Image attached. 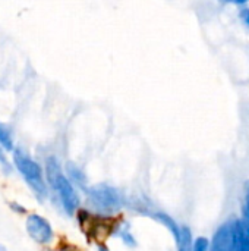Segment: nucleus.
Returning <instances> with one entry per match:
<instances>
[{"label":"nucleus","instance_id":"nucleus-8","mask_svg":"<svg viewBox=\"0 0 249 251\" xmlns=\"http://www.w3.org/2000/svg\"><path fill=\"white\" fill-rule=\"evenodd\" d=\"M112 232H113V235H114L116 238H119L126 247H129V249L136 247V244H138V243H136V238H135V235L132 234L131 225H129L128 222H125V221L117 222L116 225L112 226Z\"/></svg>","mask_w":249,"mask_h":251},{"label":"nucleus","instance_id":"nucleus-5","mask_svg":"<svg viewBox=\"0 0 249 251\" xmlns=\"http://www.w3.org/2000/svg\"><path fill=\"white\" fill-rule=\"evenodd\" d=\"M208 251H233V229L232 221L220 225L213 235Z\"/></svg>","mask_w":249,"mask_h":251},{"label":"nucleus","instance_id":"nucleus-10","mask_svg":"<svg viewBox=\"0 0 249 251\" xmlns=\"http://www.w3.org/2000/svg\"><path fill=\"white\" fill-rule=\"evenodd\" d=\"M0 146L6 151H13L15 150V143H13V135L4 124L0 122Z\"/></svg>","mask_w":249,"mask_h":251},{"label":"nucleus","instance_id":"nucleus-2","mask_svg":"<svg viewBox=\"0 0 249 251\" xmlns=\"http://www.w3.org/2000/svg\"><path fill=\"white\" fill-rule=\"evenodd\" d=\"M13 163H15L16 171L23 178V181L34 191L35 197L40 201L45 200L48 196V191H47V184L43 175V168L23 149L13 150Z\"/></svg>","mask_w":249,"mask_h":251},{"label":"nucleus","instance_id":"nucleus-15","mask_svg":"<svg viewBox=\"0 0 249 251\" xmlns=\"http://www.w3.org/2000/svg\"><path fill=\"white\" fill-rule=\"evenodd\" d=\"M225 1L230 4H236V6H245L247 3H249V0H225Z\"/></svg>","mask_w":249,"mask_h":251},{"label":"nucleus","instance_id":"nucleus-13","mask_svg":"<svg viewBox=\"0 0 249 251\" xmlns=\"http://www.w3.org/2000/svg\"><path fill=\"white\" fill-rule=\"evenodd\" d=\"M210 249V241L205 237H200L194 241L192 251H208Z\"/></svg>","mask_w":249,"mask_h":251},{"label":"nucleus","instance_id":"nucleus-18","mask_svg":"<svg viewBox=\"0 0 249 251\" xmlns=\"http://www.w3.org/2000/svg\"><path fill=\"white\" fill-rule=\"evenodd\" d=\"M97 251H110V250H109V247H107V246H104V244H100V246L97 247Z\"/></svg>","mask_w":249,"mask_h":251},{"label":"nucleus","instance_id":"nucleus-16","mask_svg":"<svg viewBox=\"0 0 249 251\" xmlns=\"http://www.w3.org/2000/svg\"><path fill=\"white\" fill-rule=\"evenodd\" d=\"M4 151H6V150L0 146V163H1V165H7V159H6Z\"/></svg>","mask_w":249,"mask_h":251},{"label":"nucleus","instance_id":"nucleus-7","mask_svg":"<svg viewBox=\"0 0 249 251\" xmlns=\"http://www.w3.org/2000/svg\"><path fill=\"white\" fill-rule=\"evenodd\" d=\"M156 222H158L160 225H163L170 234H172V237L175 238V243H176V246L181 243V237H182V226H179L178 225V222L172 218V216H169L167 213H163V212H153V213H148Z\"/></svg>","mask_w":249,"mask_h":251},{"label":"nucleus","instance_id":"nucleus-17","mask_svg":"<svg viewBox=\"0 0 249 251\" xmlns=\"http://www.w3.org/2000/svg\"><path fill=\"white\" fill-rule=\"evenodd\" d=\"M10 207H12L16 213H25V212H26L22 206H16V203H10Z\"/></svg>","mask_w":249,"mask_h":251},{"label":"nucleus","instance_id":"nucleus-12","mask_svg":"<svg viewBox=\"0 0 249 251\" xmlns=\"http://www.w3.org/2000/svg\"><path fill=\"white\" fill-rule=\"evenodd\" d=\"M244 224L249 231V181L245 185V201H244Z\"/></svg>","mask_w":249,"mask_h":251},{"label":"nucleus","instance_id":"nucleus-11","mask_svg":"<svg viewBox=\"0 0 249 251\" xmlns=\"http://www.w3.org/2000/svg\"><path fill=\"white\" fill-rule=\"evenodd\" d=\"M178 251H192L194 247V238H192V232L188 226H182V237H181V243L176 246Z\"/></svg>","mask_w":249,"mask_h":251},{"label":"nucleus","instance_id":"nucleus-1","mask_svg":"<svg viewBox=\"0 0 249 251\" xmlns=\"http://www.w3.org/2000/svg\"><path fill=\"white\" fill-rule=\"evenodd\" d=\"M45 175H47V181H48L50 187L56 191L63 210L69 216L75 215V212L79 209V204H81L79 196H78L72 181L68 178V175L63 174V171L54 156H50L45 160Z\"/></svg>","mask_w":249,"mask_h":251},{"label":"nucleus","instance_id":"nucleus-3","mask_svg":"<svg viewBox=\"0 0 249 251\" xmlns=\"http://www.w3.org/2000/svg\"><path fill=\"white\" fill-rule=\"evenodd\" d=\"M87 201L97 216H114L123 207L120 191L107 184H97L87 188Z\"/></svg>","mask_w":249,"mask_h":251},{"label":"nucleus","instance_id":"nucleus-6","mask_svg":"<svg viewBox=\"0 0 249 251\" xmlns=\"http://www.w3.org/2000/svg\"><path fill=\"white\" fill-rule=\"evenodd\" d=\"M233 251H249V231L242 219L232 221Z\"/></svg>","mask_w":249,"mask_h":251},{"label":"nucleus","instance_id":"nucleus-14","mask_svg":"<svg viewBox=\"0 0 249 251\" xmlns=\"http://www.w3.org/2000/svg\"><path fill=\"white\" fill-rule=\"evenodd\" d=\"M239 18H241V21L244 22V25L249 29V7H244V9L239 12Z\"/></svg>","mask_w":249,"mask_h":251},{"label":"nucleus","instance_id":"nucleus-9","mask_svg":"<svg viewBox=\"0 0 249 251\" xmlns=\"http://www.w3.org/2000/svg\"><path fill=\"white\" fill-rule=\"evenodd\" d=\"M66 172H68V178L72 181V184H76L79 187H85L87 184V178H85V174L81 168H78L75 163H68L66 165Z\"/></svg>","mask_w":249,"mask_h":251},{"label":"nucleus","instance_id":"nucleus-4","mask_svg":"<svg viewBox=\"0 0 249 251\" xmlns=\"http://www.w3.org/2000/svg\"><path fill=\"white\" fill-rule=\"evenodd\" d=\"M25 228L31 240L38 244H50L54 238V232L50 222L37 213H32L26 218Z\"/></svg>","mask_w":249,"mask_h":251},{"label":"nucleus","instance_id":"nucleus-19","mask_svg":"<svg viewBox=\"0 0 249 251\" xmlns=\"http://www.w3.org/2000/svg\"><path fill=\"white\" fill-rule=\"evenodd\" d=\"M0 251H6V250H4V249H3V247H0Z\"/></svg>","mask_w":249,"mask_h":251}]
</instances>
